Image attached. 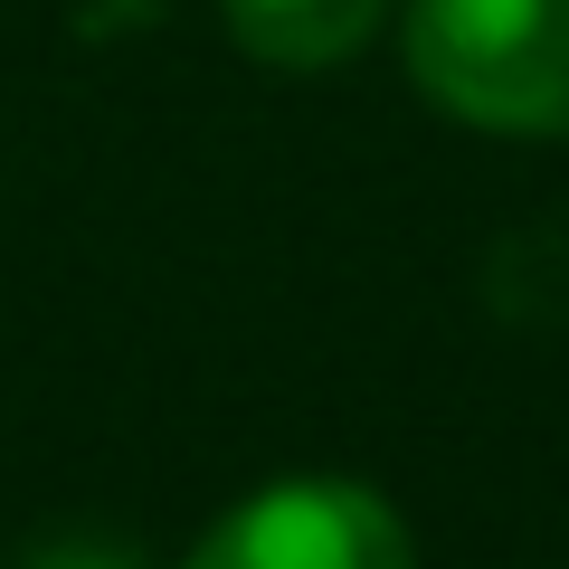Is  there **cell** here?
<instances>
[{
	"instance_id": "1",
	"label": "cell",
	"mask_w": 569,
	"mask_h": 569,
	"mask_svg": "<svg viewBox=\"0 0 569 569\" xmlns=\"http://www.w3.org/2000/svg\"><path fill=\"white\" fill-rule=\"evenodd\" d=\"M408 86L475 133H569V0H408Z\"/></svg>"
},
{
	"instance_id": "2",
	"label": "cell",
	"mask_w": 569,
	"mask_h": 569,
	"mask_svg": "<svg viewBox=\"0 0 569 569\" xmlns=\"http://www.w3.org/2000/svg\"><path fill=\"white\" fill-rule=\"evenodd\" d=\"M181 569H418L399 503L351 475H295L200 531Z\"/></svg>"
},
{
	"instance_id": "3",
	"label": "cell",
	"mask_w": 569,
	"mask_h": 569,
	"mask_svg": "<svg viewBox=\"0 0 569 569\" xmlns=\"http://www.w3.org/2000/svg\"><path fill=\"white\" fill-rule=\"evenodd\" d=\"M219 10H228V39L257 67H284V77L342 67L389 20V0H219Z\"/></svg>"
},
{
	"instance_id": "4",
	"label": "cell",
	"mask_w": 569,
	"mask_h": 569,
	"mask_svg": "<svg viewBox=\"0 0 569 569\" xmlns=\"http://www.w3.org/2000/svg\"><path fill=\"white\" fill-rule=\"evenodd\" d=\"M20 569H142L123 541H48V550H29Z\"/></svg>"
}]
</instances>
